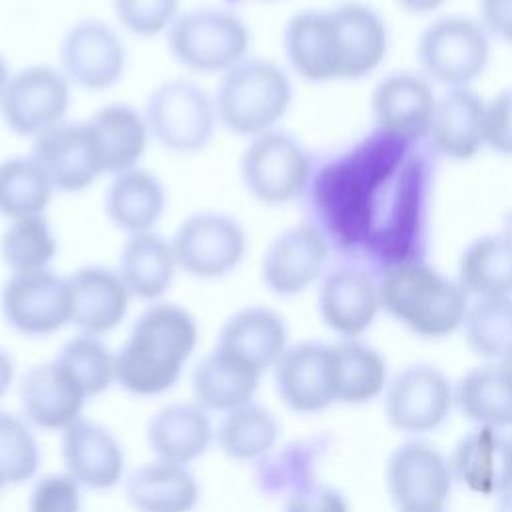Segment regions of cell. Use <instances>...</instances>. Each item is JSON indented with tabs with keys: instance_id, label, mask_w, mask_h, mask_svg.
<instances>
[{
	"instance_id": "cell-1",
	"label": "cell",
	"mask_w": 512,
	"mask_h": 512,
	"mask_svg": "<svg viewBox=\"0 0 512 512\" xmlns=\"http://www.w3.org/2000/svg\"><path fill=\"white\" fill-rule=\"evenodd\" d=\"M282 44L290 68L308 82L360 80L382 64L388 28L374 8L346 2L294 14Z\"/></svg>"
},
{
	"instance_id": "cell-2",
	"label": "cell",
	"mask_w": 512,
	"mask_h": 512,
	"mask_svg": "<svg viewBox=\"0 0 512 512\" xmlns=\"http://www.w3.org/2000/svg\"><path fill=\"white\" fill-rule=\"evenodd\" d=\"M200 340L192 312L176 302H152L114 352L116 386L136 398L170 392L184 376Z\"/></svg>"
},
{
	"instance_id": "cell-3",
	"label": "cell",
	"mask_w": 512,
	"mask_h": 512,
	"mask_svg": "<svg viewBox=\"0 0 512 512\" xmlns=\"http://www.w3.org/2000/svg\"><path fill=\"white\" fill-rule=\"evenodd\" d=\"M378 292L382 312L428 340L460 332L472 300L456 278L416 258L390 264Z\"/></svg>"
},
{
	"instance_id": "cell-4",
	"label": "cell",
	"mask_w": 512,
	"mask_h": 512,
	"mask_svg": "<svg viewBox=\"0 0 512 512\" xmlns=\"http://www.w3.org/2000/svg\"><path fill=\"white\" fill-rule=\"evenodd\" d=\"M212 98L218 124L250 140L276 130L292 104V82L276 62L246 56L220 74Z\"/></svg>"
},
{
	"instance_id": "cell-5",
	"label": "cell",
	"mask_w": 512,
	"mask_h": 512,
	"mask_svg": "<svg viewBox=\"0 0 512 512\" xmlns=\"http://www.w3.org/2000/svg\"><path fill=\"white\" fill-rule=\"evenodd\" d=\"M166 46L172 58L202 74H224L246 58L250 30L232 10L200 6L180 12L166 30Z\"/></svg>"
},
{
	"instance_id": "cell-6",
	"label": "cell",
	"mask_w": 512,
	"mask_h": 512,
	"mask_svg": "<svg viewBox=\"0 0 512 512\" xmlns=\"http://www.w3.org/2000/svg\"><path fill=\"white\" fill-rule=\"evenodd\" d=\"M150 138L176 154L204 150L216 130L214 98L196 82L172 78L158 84L144 108Z\"/></svg>"
},
{
	"instance_id": "cell-7",
	"label": "cell",
	"mask_w": 512,
	"mask_h": 512,
	"mask_svg": "<svg viewBox=\"0 0 512 512\" xmlns=\"http://www.w3.org/2000/svg\"><path fill=\"white\" fill-rule=\"evenodd\" d=\"M240 178L260 204L284 206L310 186L312 160L296 138L270 130L248 140L240 156Z\"/></svg>"
},
{
	"instance_id": "cell-8",
	"label": "cell",
	"mask_w": 512,
	"mask_h": 512,
	"mask_svg": "<svg viewBox=\"0 0 512 512\" xmlns=\"http://www.w3.org/2000/svg\"><path fill=\"white\" fill-rule=\"evenodd\" d=\"M454 408V382L442 368L428 362H414L394 372L382 394L386 422L408 438L438 430Z\"/></svg>"
},
{
	"instance_id": "cell-9",
	"label": "cell",
	"mask_w": 512,
	"mask_h": 512,
	"mask_svg": "<svg viewBox=\"0 0 512 512\" xmlns=\"http://www.w3.org/2000/svg\"><path fill=\"white\" fill-rule=\"evenodd\" d=\"M170 244L178 270L198 280H218L240 266L248 238L234 216L202 210L178 224Z\"/></svg>"
},
{
	"instance_id": "cell-10",
	"label": "cell",
	"mask_w": 512,
	"mask_h": 512,
	"mask_svg": "<svg viewBox=\"0 0 512 512\" xmlns=\"http://www.w3.org/2000/svg\"><path fill=\"white\" fill-rule=\"evenodd\" d=\"M416 54L428 78L448 88H466L484 72L490 40L480 20L446 16L420 34Z\"/></svg>"
},
{
	"instance_id": "cell-11",
	"label": "cell",
	"mask_w": 512,
	"mask_h": 512,
	"mask_svg": "<svg viewBox=\"0 0 512 512\" xmlns=\"http://www.w3.org/2000/svg\"><path fill=\"white\" fill-rule=\"evenodd\" d=\"M0 312L16 334L48 338L72 324L68 276L54 270L14 272L0 290Z\"/></svg>"
},
{
	"instance_id": "cell-12",
	"label": "cell",
	"mask_w": 512,
	"mask_h": 512,
	"mask_svg": "<svg viewBox=\"0 0 512 512\" xmlns=\"http://www.w3.org/2000/svg\"><path fill=\"white\" fill-rule=\"evenodd\" d=\"M386 492L396 512L446 508L454 488L448 456L422 438H408L386 458Z\"/></svg>"
},
{
	"instance_id": "cell-13",
	"label": "cell",
	"mask_w": 512,
	"mask_h": 512,
	"mask_svg": "<svg viewBox=\"0 0 512 512\" xmlns=\"http://www.w3.org/2000/svg\"><path fill=\"white\" fill-rule=\"evenodd\" d=\"M60 68L32 64L10 74L0 100V116L18 136L38 138L66 120L72 90Z\"/></svg>"
},
{
	"instance_id": "cell-14",
	"label": "cell",
	"mask_w": 512,
	"mask_h": 512,
	"mask_svg": "<svg viewBox=\"0 0 512 512\" xmlns=\"http://www.w3.org/2000/svg\"><path fill=\"white\" fill-rule=\"evenodd\" d=\"M60 70L70 84L102 92L120 82L126 70V46L106 22L86 18L74 22L60 40Z\"/></svg>"
},
{
	"instance_id": "cell-15",
	"label": "cell",
	"mask_w": 512,
	"mask_h": 512,
	"mask_svg": "<svg viewBox=\"0 0 512 512\" xmlns=\"http://www.w3.org/2000/svg\"><path fill=\"white\" fill-rule=\"evenodd\" d=\"M328 258L326 234L316 224H296L270 240L262 254L260 276L272 294L298 296L324 276Z\"/></svg>"
},
{
	"instance_id": "cell-16",
	"label": "cell",
	"mask_w": 512,
	"mask_h": 512,
	"mask_svg": "<svg viewBox=\"0 0 512 512\" xmlns=\"http://www.w3.org/2000/svg\"><path fill=\"white\" fill-rule=\"evenodd\" d=\"M58 192H82L104 172L96 136L86 122H62L34 138L32 154Z\"/></svg>"
},
{
	"instance_id": "cell-17",
	"label": "cell",
	"mask_w": 512,
	"mask_h": 512,
	"mask_svg": "<svg viewBox=\"0 0 512 512\" xmlns=\"http://www.w3.org/2000/svg\"><path fill=\"white\" fill-rule=\"evenodd\" d=\"M316 306L322 324L338 340L362 338L382 312L378 280L360 266H336L320 278Z\"/></svg>"
},
{
	"instance_id": "cell-18",
	"label": "cell",
	"mask_w": 512,
	"mask_h": 512,
	"mask_svg": "<svg viewBox=\"0 0 512 512\" xmlns=\"http://www.w3.org/2000/svg\"><path fill=\"white\" fill-rule=\"evenodd\" d=\"M60 456L68 472L84 490L106 492L126 480V450L104 424L80 418L60 432Z\"/></svg>"
},
{
	"instance_id": "cell-19",
	"label": "cell",
	"mask_w": 512,
	"mask_h": 512,
	"mask_svg": "<svg viewBox=\"0 0 512 512\" xmlns=\"http://www.w3.org/2000/svg\"><path fill=\"white\" fill-rule=\"evenodd\" d=\"M280 402L296 414H320L336 404L330 368V344L302 340L290 344L272 368Z\"/></svg>"
},
{
	"instance_id": "cell-20",
	"label": "cell",
	"mask_w": 512,
	"mask_h": 512,
	"mask_svg": "<svg viewBox=\"0 0 512 512\" xmlns=\"http://www.w3.org/2000/svg\"><path fill=\"white\" fill-rule=\"evenodd\" d=\"M20 414L44 432H64L90 402L80 384L52 358L30 366L18 382Z\"/></svg>"
},
{
	"instance_id": "cell-21",
	"label": "cell",
	"mask_w": 512,
	"mask_h": 512,
	"mask_svg": "<svg viewBox=\"0 0 512 512\" xmlns=\"http://www.w3.org/2000/svg\"><path fill=\"white\" fill-rule=\"evenodd\" d=\"M434 108L436 96L428 80L410 72L384 76L370 96V112L380 134L400 142L426 138Z\"/></svg>"
},
{
	"instance_id": "cell-22",
	"label": "cell",
	"mask_w": 512,
	"mask_h": 512,
	"mask_svg": "<svg viewBox=\"0 0 512 512\" xmlns=\"http://www.w3.org/2000/svg\"><path fill=\"white\" fill-rule=\"evenodd\" d=\"M214 438L212 414L194 400L168 402L146 424V444L152 458L172 464L192 466L214 446Z\"/></svg>"
},
{
	"instance_id": "cell-23",
	"label": "cell",
	"mask_w": 512,
	"mask_h": 512,
	"mask_svg": "<svg viewBox=\"0 0 512 512\" xmlns=\"http://www.w3.org/2000/svg\"><path fill=\"white\" fill-rule=\"evenodd\" d=\"M72 326L82 334L104 338L128 316L132 294L118 270L86 264L68 276Z\"/></svg>"
},
{
	"instance_id": "cell-24",
	"label": "cell",
	"mask_w": 512,
	"mask_h": 512,
	"mask_svg": "<svg viewBox=\"0 0 512 512\" xmlns=\"http://www.w3.org/2000/svg\"><path fill=\"white\" fill-rule=\"evenodd\" d=\"M288 346L286 320L262 304L234 310L222 322L214 342V348L246 362L260 374L272 372Z\"/></svg>"
},
{
	"instance_id": "cell-25",
	"label": "cell",
	"mask_w": 512,
	"mask_h": 512,
	"mask_svg": "<svg viewBox=\"0 0 512 512\" xmlns=\"http://www.w3.org/2000/svg\"><path fill=\"white\" fill-rule=\"evenodd\" d=\"M454 482L476 496L496 498L512 488L506 430L474 426L448 454Z\"/></svg>"
},
{
	"instance_id": "cell-26",
	"label": "cell",
	"mask_w": 512,
	"mask_h": 512,
	"mask_svg": "<svg viewBox=\"0 0 512 512\" xmlns=\"http://www.w3.org/2000/svg\"><path fill=\"white\" fill-rule=\"evenodd\" d=\"M124 496L134 512H194L202 488L190 466L152 458L126 474Z\"/></svg>"
},
{
	"instance_id": "cell-27",
	"label": "cell",
	"mask_w": 512,
	"mask_h": 512,
	"mask_svg": "<svg viewBox=\"0 0 512 512\" xmlns=\"http://www.w3.org/2000/svg\"><path fill=\"white\" fill-rule=\"evenodd\" d=\"M486 102L470 88H448L438 100L428 138L436 152L450 160H468L486 146Z\"/></svg>"
},
{
	"instance_id": "cell-28",
	"label": "cell",
	"mask_w": 512,
	"mask_h": 512,
	"mask_svg": "<svg viewBox=\"0 0 512 512\" xmlns=\"http://www.w3.org/2000/svg\"><path fill=\"white\" fill-rule=\"evenodd\" d=\"M262 376L246 362L212 348L192 368V400L210 414L222 416L252 402Z\"/></svg>"
},
{
	"instance_id": "cell-29",
	"label": "cell",
	"mask_w": 512,
	"mask_h": 512,
	"mask_svg": "<svg viewBox=\"0 0 512 512\" xmlns=\"http://www.w3.org/2000/svg\"><path fill=\"white\" fill-rule=\"evenodd\" d=\"M166 210L162 180L140 166L112 176L104 194L108 220L128 236L154 232Z\"/></svg>"
},
{
	"instance_id": "cell-30",
	"label": "cell",
	"mask_w": 512,
	"mask_h": 512,
	"mask_svg": "<svg viewBox=\"0 0 512 512\" xmlns=\"http://www.w3.org/2000/svg\"><path fill=\"white\" fill-rule=\"evenodd\" d=\"M330 368L334 400L346 406H360L382 398L392 376L382 352L362 338L332 342Z\"/></svg>"
},
{
	"instance_id": "cell-31",
	"label": "cell",
	"mask_w": 512,
	"mask_h": 512,
	"mask_svg": "<svg viewBox=\"0 0 512 512\" xmlns=\"http://www.w3.org/2000/svg\"><path fill=\"white\" fill-rule=\"evenodd\" d=\"M116 270L132 298L152 304L160 302L170 290L178 262L170 240H164L156 232H142L128 236L120 250Z\"/></svg>"
},
{
	"instance_id": "cell-32",
	"label": "cell",
	"mask_w": 512,
	"mask_h": 512,
	"mask_svg": "<svg viewBox=\"0 0 512 512\" xmlns=\"http://www.w3.org/2000/svg\"><path fill=\"white\" fill-rule=\"evenodd\" d=\"M456 408L474 424L512 430V376L500 362H482L454 382Z\"/></svg>"
},
{
	"instance_id": "cell-33",
	"label": "cell",
	"mask_w": 512,
	"mask_h": 512,
	"mask_svg": "<svg viewBox=\"0 0 512 512\" xmlns=\"http://www.w3.org/2000/svg\"><path fill=\"white\" fill-rule=\"evenodd\" d=\"M88 124L96 136L106 174L116 176L140 164L150 140L144 112L112 102L96 110Z\"/></svg>"
},
{
	"instance_id": "cell-34",
	"label": "cell",
	"mask_w": 512,
	"mask_h": 512,
	"mask_svg": "<svg viewBox=\"0 0 512 512\" xmlns=\"http://www.w3.org/2000/svg\"><path fill=\"white\" fill-rule=\"evenodd\" d=\"M280 430L278 416L252 400L218 418L214 446L232 462L256 464L280 444Z\"/></svg>"
},
{
	"instance_id": "cell-35",
	"label": "cell",
	"mask_w": 512,
	"mask_h": 512,
	"mask_svg": "<svg viewBox=\"0 0 512 512\" xmlns=\"http://www.w3.org/2000/svg\"><path fill=\"white\" fill-rule=\"evenodd\" d=\"M456 280L470 298L512 296V236L474 238L460 254Z\"/></svg>"
},
{
	"instance_id": "cell-36",
	"label": "cell",
	"mask_w": 512,
	"mask_h": 512,
	"mask_svg": "<svg viewBox=\"0 0 512 512\" xmlns=\"http://www.w3.org/2000/svg\"><path fill=\"white\" fill-rule=\"evenodd\" d=\"M318 458L320 444L314 438L278 444L262 460L252 464L254 484L262 494L284 500L288 494L316 480Z\"/></svg>"
},
{
	"instance_id": "cell-37",
	"label": "cell",
	"mask_w": 512,
	"mask_h": 512,
	"mask_svg": "<svg viewBox=\"0 0 512 512\" xmlns=\"http://www.w3.org/2000/svg\"><path fill=\"white\" fill-rule=\"evenodd\" d=\"M52 194L54 186L32 156L0 162V216L6 220L44 214Z\"/></svg>"
},
{
	"instance_id": "cell-38",
	"label": "cell",
	"mask_w": 512,
	"mask_h": 512,
	"mask_svg": "<svg viewBox=\"0 0 512 512\" xmlns=\"http://www.w3.org/2000/svg\"><path fill=\"white\" fill-rule=\"evenodd\" d=\"M460 332L484 362L502 360L512 350V296L472 298Z\"/></svg>"
},
{
	"instance_id": "cell-39",
	"label": "cell",
	"mask_w": 512,
	"mask_h": 512,
	"mask_svg": "<svg viewBox=\"0 0 512 512\" xmlns=\"http://www.w3.org/2000/svg\"><path fill=\"white\" fill-rule=\"evenodd\" d=\"M56 252L58 240L44 214L8 220L0 236V256L10 274L46 270Z\"/></svg>"
},
{
	"instance_id": "cell-40",
	"label": "cell",
	"mask_w": 512,
	"mask_h": 512,
	"mask_svg": "<svg viewBox=\"0 0 512 512\" xmlns=\"http://www.w3.org/2000/svg\"><path fill=\"white\" fill-rule=\"evenodd\" d=\"M54 360L92 400L116 384V356L102 338L78 332L62 344Z\"/></svg>"
},
{
	"instance_id": "cell-41",
	"label": "cell",
	"mask_w": 512,
	"mask_h": 512,
	"mask_svg": "<svg viewBox=\"0 0 512 512\" xmlns=\"http://www.w3.org/2000/svg\"><path fill=\"white\" fill-rule=\"evenodd\" d=\"M42 448L36 428L16 412L0 408V474L6 486H20L38 478Z\"/></svg>"
},
{
	"instance_id": "cell-42",
	"label": "cell",
	"mask_w": 512,
	"mask_h": 512,
	"mask_svg": "<svg viewBox=\"0 0 512 512\" xmlns=\"http://www.w3.org/2000/svg\"><path fill=\"white\" fill-rule=\"evenodd\" d=\"M112 6L120 26L142 38L166 34L180 14V0H112Z\"/></svg>"
},
{
	"instance_id": "cell-43",
	"label": "cell",
	"mask_w": 512,
	"mask_h": 512,
	"mask_svg": "<svg viewBox=\"0 0 512 512\" xmlns=\"http://www.w3.org/2000/svg\"><path fill=\"white\" fill-rule=\"evenodd\" d=\"M84 488L68 472L40 474L28 494V512H82Z\"/></svg>"
},
{
	"instance_id": "cell-44",
	"label": "cell",
	"mask_w": 512,
	"mask_h": 512,
	"mask_svg": "<svg viewBox=\"0 0 512 512\" xmlns=\"http://www.w3.org/2000/svg\"><path fill=\"white\" fill-rule=\"evenodd\" d=\"M486 146L502 156H512V88L500 90L484 110Z\"/></svg>"
},
{
	"instance_id": "cell-45",
	"label": "cell",
	"mask_w": 512,
	"mask_h": 512,
	"mask_svg": "<svg viewBox=\"0 0 512 512\" xmlns=\"http://www.w3.org/2000/svg\"><path fill=\"white\" fill-rule=\"evenodd\" d=\"M282 512H350V504L342 490L314 480L288 494Z\"/></svg>"
},
{
	"instance_id": "cell-46",
	"label": "cell",
	"mask_w": 512,
	"mask_h": 512,
	"mask_svg": "<svg viewBox=\"0 0 512 512\" xmlns=\"http://www.w3.org/2000/svg\"><path fill=\"white\" fill-rule=\"evenodd\" d=\"M480 24L488 36L512 46V0H478Z\"/></svg>"
},
{
	"instance_id": "cell-47",
	"label": "cell",
	"mask_w": 512,
	"mask_h": 512,
	"mask_svg": "<svg viewBox=\"0 0 512 512\" xmlns=\"http://www.w3.org/2000/svg\"><path fill=\"white\" fill-rule=\"evenodd\" d=\"M16 382V362L10 350L0 346V402Z\"/></svg>"
},
{
	"instance_id": "cell-48",
	"label": "cell",
	"mask_w": 512,
	"mask_h": 512,
	"mask_svg": "<svg viewBox=\"0 0 512 512\" xmlns=\"http://www.w3.org/2000/svg\"><path fill=\"white\" fill-rule=\"evenodd\" d=\"M446 0H396V4L410 14H430L438 10Z\"/></svg>"
},
{
	"instance_id": "cell-49",
	"label": "cell",
	"mask_w": 512,
	"mask_h": 512,
	"mask_svg": "<svg viewBox=\"0 0 512 512\" xmlns=\"http://www.w3.org/2000/svg\"><path fill=\"white\" fill-rule=\"evenodd\" d=\"M494 512H512V488L494 498Z\"/></svg>"
},
{
	"instance_id": "cell-50",
	"label": "cell",
	"mask_w": 512,
	"mask_h": 512,
	"mask_svg": "<svg viewBox=\"0 0 512 512\" xmlns=\"http://www.w3.org/2000/svg\"><path fill=\"white\" fill-rule=\"evenodd\" d=\"M10 68H8V64H6V60L0 56V100H2V94H4V90H6V84H8V80H10Z\"/></svg>"
},
{
	"instance_id": "cell-51",
	"label": "cell",
	"mask_w": 512,
	"mask_h": 512,
	"mask_svg": "<svg viewBox=\"0 0 512 512\" xmlns=\"http://www.w3.org/2000/svg\"><path fill=\"white\" fill-rule=\"evenodd\" d=\"M498 362H500V364H502V368L512 376V350H510L502 360H498Z\"/></svg>"
},
{
	"instance_id": "cell-52",
	"label": "cell",
	"mask_w": 512,
	"mask_h": 512,
	"mask_svg": "<svg viewBox=\"0 0 512 512\" xmlns=\"http://www.w3.org/2000/svg\"><path fill=\"white\" fill-rule=\"evenodd\" d=\"M506 438H508V450H510V462H512V430H506Z\"/></svg>"
},
{
	"instance_id": "cell-53",
	"label": "cell",
	"mask_w": 512,
	"mask_h": 512,
	"mask_svg": "<svg viewBox=\"0 0 512 512\" xmlns=\"http://www.w3.org/2000/svg\"><path fill=\"white\" fill-rule=\"evenodd\" d=\"M410 512H448L446 508H438V510H410Z\"/></svg>"
},
{
	"instance_id": "cell-54",
	"label": "cell",
	"mask_w": 512,
	"mask_h": 512,
	"mask_svg": "<svg viewBox=\"0 0 512 512\" xmlns=\"http://www.w3.org/2000/svg\"><path fill=\"white\" fill-rule=\"evenodd\" d=\"M4 488H6V482H4V478H2V474H0V494H2Z\"/></svg>"
},
{
	"instance_id": "cell-55",
	"label": "cell",
	"mask_w": 512,
	"mask_h": 512,
	"mask_svg": "<svg viewBox=\"0 0 512 512\" xmlns=\"http://www.w3.org/2000/svg\"><path fill=\"white\" fill-rule=\"evenodd\" d=\"M266 2H272V0H266Z\"/></svg>"
}]
</instances>
